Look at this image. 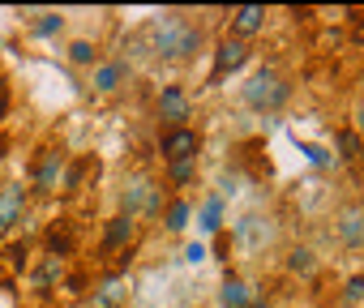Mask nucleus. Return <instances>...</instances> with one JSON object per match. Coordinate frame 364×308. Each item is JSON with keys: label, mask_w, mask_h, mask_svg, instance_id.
<instances>
[{"label": "nucleus", "mask_w": 364, "mask_h": 308, "mask_svg": "<svg viewBox=\"0 0 364 308\" xmlns=\"http://www.w3.org/2000/svg\"><path fill=\"white\" fill-rule=\"evenodd\" d=\"M133 219L129 214H116V219H107V231H103V253H116V248H124L129 240H133Z\"/></svg>", "instance_id": "obj_11"}, {"label": "nucleus", "mask_w": 364, "mask_h": 308, "mask_svg": "<svg viewBox=\"0 0 364 308\" xmlns=\"http://www.w3.org/2000/svg\"><path fill=\"white\" fill-rule=\"evenodd\" d=\"M198 150H202V133H198V128H189V124H180V128H163V137H159V154H163V163L198 159Z\"/></svg>", "instance_id": "obj_2"}, {"label": "nucleus", "mask_w": 364, "mask_h": 308, "mask_svg": "<svg viewBox=\"0 0 364 308\" xmlns=\"http://www.w3.org/2000/svg\"><path fill=\"white\" fill-rule=\"evenodd\" d=\"M202 257H206V248H202V244H189V248H185V261H193V265H198Z\"/></svg>", "instance_id": "obj_25"}, {"label": "nucleus", "mask_w": 364, "mask_h": 308, "mask_svg": "<svg viewBox=\"0 0 364 308\" xmlns=\"http://www.w3.org/2000/svg\"><path fill=\"white\" fill-rule=\"evenodd\" d=\"M86 172H95V176H99V163H95V159H77V163H69V167H65V180H60V185H65V189H77Z\"/></svg>", "instance_id": "obj_19"}, {"label": "nucleus", "mask_w": 364, "mask_h": 308, "mask_svg": "<svg viewBox=\"0 0 364 308\" xmlns=\"http://www.w3.org/2000/svg\"><path fill=\"white\" fill-rule=\"evenodd\" d=\"M65 56H69V65H99V48L90 39H73Z\"/></svg>", "instance_id": "obj_18"}, {"label": "nucleus", "mask_w": 364, "mask_h": 308, "mask_svg": "<svg viewBox=\"0 0 364 308\" xmlns=\"http://www.w3.org/2000/svg\"><path fill=\"white\" fill-rule=\"evenodd\" d=\"M249 60V43H240V39H223L219 48H215V65H210V86H219L223 77H232L240 65Z\"/></svg>", "instance_id": "obj_5"}, {"label": "nucleus", "mask_w": 364, "mask_h": 308, "mask_svg": "<svg viewBox=\"0 0 364 308\" xmlns=\"http://www.w3.org/2000/svg\"><path fill=\"white\" fill-rule=\"evenodd\" d=\"M60 274H65V261L48 253V257H43V265L35 270V287H39V291H52V287L60 282Z\"/></svg>", "instance_id": "obj_13"}, {"label": "nucleus", "mask_w": 364, "mask_h": 308, "mask_svg": "<svg viewBox=\"0 0 364 308\" xmlns=\"http://www.w3.org/2000/svg\"><path fill=\"white\" fill-rule=\"evenodd\" d=\"M338 240L347 248H364V206H347L338 214Z\"/></svg>", "instance_id": "obj_10"}, {"label": "nucleus", "mask_w": 364, "mask_h": 308, "mask_svg": "<svg viewBox=\"0 0 364 308\" xmlns=\"http://www.w3.org/2000/svg\"><path fill=\"white\" fill-rule=\"evenodd\" d=\"M198 48H202V26H189L185 22V31H180V39H176L171 60H189V56H198Z\"/></svg>", "instance_id": "obj_12"}, {"label": "nucleus", "mask_w": 364, "mask_h": 308, "mask_svg": "<svg viewBox=\"0 0 364 308\" xmlns=\"http://www.w3.org/2000/svg\"><path fill=\"white\" fill-rule=\"evenodd\" d=\"M266 26V9L262 5H240V9H232V39H253L257 31Z\"/></svg>", "instance_id": "obj_8"}, {"label": "nucleus", "mask_w": 364, "mask_h": 308, "mask_svg": "<svg viewBox=\"0 0 364 308\" xmlns=\"http://www.w3.org/2000/svg\"><path fill=\"white\" fill-rule=\"evenodd\" d=\"M120 299H124V278H120V274H112V278L95 291V308H116Z\"/></svg>", "instance_id": "obj_15"}, {"label": "nucleus", "mask_w": 364, "mask_h": 308, "mask_svg": "<svg viewBox=\"0 0 364 308\" xmlns=\"http://www.w3.org/2000/svg\"><path fill=\"white\" fill-rule=\"evenodd\" d=\"M159 120H167V128H180L189 120V94L180 86H163L159 90Z\"/></svg>", "instance_id": "obj_6"}, {"label": "nucleus", "mask_w": 364, "mask_h": 308, "mask_svg": "<svg viewBox=\"0 0 364 308\" xmlns=\"http://www.w3.org/2000/svg\"><path fill=\"white\" fill-rule=\"evenodd\" d=\"M219 223H223V202L210 197V202L202 206V227H206V231H219Z\"/></svg>", "instance_id": "obj_22"}, {"label": "nucleus", "mask_w": 364, "mask_h": 308, "mask_svg": "<svg viewBox=\"0 0 364 308\" xmlns=\"http://www.w3.org/2000/svg\"><path fill=\"white\" fill-rule=\"evenodd\" d=\"M26 219V185H0V231Z\"/></svg>", "instance_id": "obj_7"}, {"label": "nucleus", "mask_w": 364, "mask_h": 308, "mask_svg": "<svg viewBox=\"0 0 364 308\" xmlns=\"http://www.w3.org/2000/svg\"><path fill=\"white\" fill-rule=\"evenodd\" d=\"M60 180H65V154L60 150H39V159L31 167V185L39 193H56Z\"/></svg>", "instance_id": "obj_4"}, {"label": "nucleus", "mask_w": 364, "mask_h": 308, "mask_svg": "<svg viewBox=\"0 0 364 308\" xmlns=\"http://www.w3.org/2000/svg\"><path fill=\"white\" fill-rule=\"evenodd\" d=\"M189 219H193V206H189L185 197L167 202V231H185V227H189Z\"/></svg>", "instance_id": "obj_17"}, {"label": "nucleus", "mask_w": 364, "mask_h": 308, "mask_svg": "<svg viewBox=\"0 0 364 308\" xmlns=\"http://www.w3.org/2000/svg\"><path fill=\"white\" fill-rule=\"evenodd\" d=\"M167 180L176 189H189L198 180V159H180V163H167Z\"/></svg>", "instance_id": "obj_16"}, {"label": "nucleus", "mask_w": 364, "mask_h": 308, "mask_svg": "<svg viewBox=\"0 0 364 308\" xmlns=\"http://www.w3.org/2000/svg\"><path fill=\"white\" fill-rule=\"evenodd\" d=\"M338 150H343V159H351V163L364 159V141L355 133H338Z\"/></svg>", "instance_id": "obj_21"}, {"label": "nucleus", "mask_w": 364, "mask_h": 308, "mask_svg": "<svg viewBox=\"0 0 364 308\" xmlns=\"http://www.w3.org/2000/svg\"><path fill=\"white\" fill-rule=\"evenodd\" d=\"M159 210H163V189H159V185H150L146 176H137V180L124 185V214H129V219H137V214L154 219Z\"/></svg>", "instance_id": "obj_3"}, {"label": "nucleus", "mask_w": 364, "mask_h": 308, "mask_svg": "<svg viewBox=\"0 0 364 308\" xmlns=\"http://www.w3.org/2000/svg\"><path fill=\"white\" fill-rule=\"evenodd\" d=\"M287 94H291V86H287L279 73H270V69L253 73L249 86H245V103H249L253 111H279V107L287 103Z\"/></svg>", "instance_id": "obj_1"}, {"label": "nucleus", "mask_w": 364, "mask_h": 308, "mask_svg": "<svg viewBox=\"0 0 364 308\" xmlns=\"http://www.w3.org/2000/svg\"><path fill=\"white\" fill-rule=\"evenodd\" d=\"M60 26H65V18H60V13H43V18L35 22V35H43V39H48V35H56Z\"/></svg>", "instance_id": "obj_23"}, {"label": "nucleus", "mask_w": 364, "mask_h": 308, "mask_svg": "<svg viewBox=\"0 0 364 308\" xmlns=\"http://www.w3.org/2000/svg\"><path fill=\"white\" fill-rule=\"evenodd\" d=\"M245 308H266V299H262V295H253V304H245Z\"/></svg>", "instance_id": "obj_26"}, {"label": "nucleus", "mask_w": 364, "mask_h": 308, "mask_svg": "<svg viewBox=\"0 0 364 308\" xmlns=\"http://www.w3.org/2000/svg\"><path fill=\"white\" fill-rule=\"evenodd\" d=\"M124 77H129V60H99V65H95V90H99V94L120 90Z\"/></svg>", "instance_id": "obj_9"}, {"label": "nucleus", "mask_w": 364, "mask_h": 308, "mask_svg": "<svg viewBox=\"0 0 364 308\" xmlns=\"http://www.w3.org/2000/svg\"><path fill=\"white\" fill-rule=\"evenodd\" d=\"M287 270H291V274H313V270H317L313 248H291V253H287Z\"/></svg>", "instance_id": "obj_20"}, {"label": "nucleus", "mask_w": 364, "mask_h": 308, "mask_svg": "<svg viewBox=\"0 0 364 308\" xmlns=\"http://www.w3.org/2000/svg\"><path fill=\"white\" fill-rule=\"evenodd\" d=\"M219 299H223V308H245V304H253V291H249V282L228 278L223 291H219Z\"/></svg>", "instance_id": "obj_14"}, {"label": "nucleus", "mask_w": 364, "mask_h": 308, "mask_svg": "<svg viewBox=\"0 0 364 308\" xmlns=\"http://www.w3.org/2000/svg\"><path fill=\"white\" fill-rule=\"evenodd\" d=\"M360 295H364V278H360V274H355V278H351V282H347V291H343V299H347V304H355V299H360Z\"/></svg>", "instance_id": "obj_24"}]
</instances>
